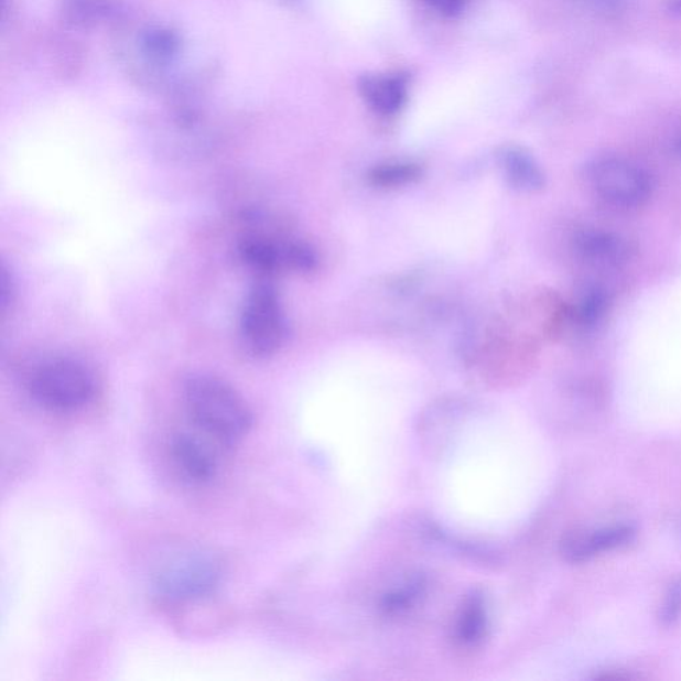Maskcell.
<instances>
[{
    "mask_svg": "<svg viewBox=\"0 0 681 681\" xmlns=\"http://www.w3.org/2000/svg\"><path fill=\"white\" fill-rule=\"evenodd\" d=\"M223 565L214 552L201 548L176 550L153 573V587L170 602H195L208 597L220 584Z\"/></svg>",
    "mask_w": 681,
    "mask_h": 681,
    "instance_id": "cell-3",
    "label": "cell"
},
{
    "mask_svg": "<svg viewBox=\"0 0 681 681\" xmlns=\"http://www.w3.org/2000/svg\"><path fill=\"white\" fill-rule=\"evenodd\" d=\"M184 402L195 428L223 446L235 445L253 426L252 410L246 398L221 378L191 377L185 383Z\"/></svg>",
    "mask_w": 681,
    "mask_h": 681,
    "instance_id": "cell-1",
    "label": "cell"
},
{
    "mask_svg": "<svg viewBox=\"0 0 681 681\" xmlns=\"http://www.w3.org/2000/svg\"><path fill=\"white\" fill-rule=\"evenodd\" d=\"M612 295L602 287H587L575 302L571 316L577 325L594 327L608 313Z\"/></svg>",
    "mask_w": 681,
    "mask_h": 681,
    "instance_id": "cell-13",
    "label": "cell"
},
{
    "mask_svg": "<svg viewBox=\"0 0 681 681\" xmlns=\"http://www.w3.org/2000/svg\"><path fill=\"white\" fill-rule=\"evenodd\" d=\"M422 173L419 164L388 163L372 169L369 173V182L380 188H398V186L419 182Z\"/></svg>",
    "mask_w": 681,
    "mask_h": 681,
    "instance_id": "cell-14",
    "label": "cell"
},
{
    "mask_svg": "<svg viewBox=\"0 0 681 681\" xmlns=\"http://www.w3.org/2000/svg\"><path fill=\"white\" fill-rule=\"evenodd\" d=\"M68 12L71 21L86 25L105 12L100 0H69Z\"/></svg>",
    "mask_w": 681,
    "mask_h": 681,
    "instance_id": "cell-18",
    "label": "cell"
},
{
    "mask_svg": "<svg viewBox=\"0 0 681 681\" xmlns=\"http://www.w3.org/2000/svg\"><path fill=\"white\" fill-rule=\"evenodd\" d=\"M588 173L595 194L615 208H640L652 195L653 184L648 172L625 159L596 160Z\"/></svg>",
    "mask_w": 681,
    "mask_h": 681,
    "instance_id": "cell-6",
    "label": "cell"
},
{
    "mask_svg": "<svg viewBox=\"0 0 681 681\" xmlns=\"http://www.w3.org/2000/svg\"><path fill=\"white\" fill-rule=\"evenodd\" d=\"M28 388L32 400L55 413L86 408L98 391L95 372L82 359L67 356L44 358L31 370Z\"/></svg>",
    "mask_w": 681,
    "mask_h": 681,
    "instance_id": "cell-2",
    "label": "cell"
},
{
    "mask_svg": "<svg viewBox=\"0 0 681 681\" xmlns=\"http://www.w3.org/2000/svg\"><path fill=\"white\" fill-rule=\"evenodd\" d=\"M170 455L173 465L192 484H207L218 471L216 450L201 435L182 432L172 436Z\"/></svg>",
    "mask_w": 681,
    "mask_h": 681,
    "instance_id": "cell-8",
    "label": "cell"
},
{
    "mask_svg": "<svg viewBox=\"0 0 681 681\" xmlns=\"http://www.w3.org/2000/svg\"><path fill=\"white\" fill-rule=\"evenodd\" d=\"M143 48L152 60L158 62L170 61L180 48L179 36L171 30H150L143 36Z\"/></svg>",
    "mask_w": 681,
    "mask_h": 681,
    "instance_id": "cell-15",
    "label": "cell"
},
{
    "mask_svg": "<svg viewBox=\"0 0 681 681\" xmlns=\"http://www.w3.org/2000/svg\"><path fill=\"white\" fill-rule=\"evenodd\" d=\"M423 2L443 15L453 17L465 8L467 0H423Z\"/></svg>",
    "mask_w": 681,
    "mask_h": 681,
    "instance_id": "cell-19",
    "label": "cell"
},
{
    "mask_svg": "<svg viewBox=\"0 0 681 681\" xmlns=\"http://www.w3.org/2000/svg\"><path fill=\"white\" fill-rule=\"evenodd\" d=\"M681 618V580L668 588L659 609V620L664 627L677 625Z\"/></svg>",
    "mask_w": 681,
    "mask_h": 681,
    "instance_id": "cell-17",
    "label": "cell"
},
{
    "mask_svg": "<svg viewBox=\"0 0 681 681\" xmlns=\"http://www.w3.org/2000/svg\"><path fill=\"white\" fill-rule=\"evenodd\" d=\"M499 163L507 183L512 188L522 192H538L543 188L545 177L541 166L522 148H505L499 153Z\"/></svg>",
    "mask_w": 681,
    "mask_h": 681,
    "instance_id": "cell-11",
    "label": "cell"
},
{
    "mask_svg": "<svg viewBox=\"0 0 681 681\" xmlns=\"http://www.w3.org/2000/svg\"><path fill=\"white\" fill-rule=\"evenodd\" d=\"M677 147H678V151H679V153L681 155V137L678 140Z\"/></svg>",
    "mask_w": 681,
    "mask_h": 681,
    "instance_id": "cell-23",
    "label": "cell"
},
{
    "mask_svg": "<svg viewBox=\"0 0 681 681\" xmlns=\"http://www.w3.org/2000/svg\"><path fill=\"white\" fill-rule=\"evenodd\" d=\"M240 261L259 278L271 279L281 271L312 272L318 256L310 244L252 229L237 244Z\"/></svg>",
    "mask_w": 681,
    "mask_h": 681,
    "instance_id": "cell-5",
    "label": "cell"
},
{
    "mask_svg": "<svg viewBox=\"0 0 681 681\" xmlns=\"http://www.w3.org/2000/svg\"><path fill=\"white\" fill-rule=\"evenodd\" d=\"M240 338L248 355H275L288 337V323L278 289L271 279L259 278L249 289L240 313Z\"/></svg>",
    "mask_w": 681,
    "mask_h": 681,
    "instance_id": "cell-4",
    "label": "cell"
},
{
    "mask_svg": "<svg viewBox=\"0 0 681 681\" xmlns=\"http://www.w3.org/2000/svg\"><path fill=\"white\" fill-rule=\"evenodd\" d=\"M574 244L582 259L595 267L619 268L634 256V248L625 237L599 228L580 230Z\"/></svg>",
    "mask_w": 681,
    "mask_h": 681,
    "instance_id": "cell-9",
    "label": "cell"
},
{
    "mask_svg": "<svg viewBox=\"0 0 681 681\" xmlns=\"http://www.w3.org/2000/svg\"><path fill=\"white\" fill-rule=\"evenodd\" d=\"M15 284L12 280L8 267H2V306L3 311L8 310V306L14 302Z\"/></svg>",
    "mask_w": 681,
    "mask_h": 681,
    "instance_id": "cell-21",
    "label": "cell"
},
{
    "mask_svg": "<svg viewBox=\"0 0 681 681\" xmlns=\"http://www.w3.org/2000/svg\"><path fill=\"white\" fill-rule=\"evenodd\" d=\"M636 529L631 525H613L601 529H577L569 531L559 543V551L565 562L580 564L631 544Z\"/></svg>",
    "mask_w": 681,
    "mask_h": 681,
    "instance_id": "cell-7",
    "label": "cell"
},
{
    "mask_svg": "<svg viewBox=\"0 0 681 681\" xmlns=\"http://www.w3.org/2000/svg\"><path fill=\"white\" fill-rule=\"evenodd\" d=\"M361 93L368 105L381 115H393L407 100L408 85L402 75H370L361 82Z\"/></svg>",
    "mask_w": 681,
    "mask_h": 681,
    "instance_id": "cell-10",
    "label": "cell"
},
{
    "mask_svg": "<svg viewBox=\"0 0 681 681\" xmlns=\"http://www.w3.org/2000/svg\"><path fill=\"white\" fill-rule=\"evenodd\" d=\"M670 9L672 12H677V14H681V0H671Z\"/></svg>",
    "mask_w": 681,
    "mask_h": 681,
    "instance_id": "cell-22",
    "label": "cell"
},
{
    "mask_svg": "<svg viewBox=\"0 0 681 681\" xmlns=\"http://www.w3.org/2000/svg\"><path fill=\"white\" fill-rule=\"evenodd\" d=\"M423 588L425 586H423L422 580H413L403 584L402 587L391 591L385 596L382 603L385 612L394 614L409 608L411 604L419 599Z\"/></svg>",
    "mask_w": 681,
    "mask_h": 681,
    "instance_id": "cell-16",
    "label": "cell"
},
{
    "mask_svg": "<svg viewBox=\"0 0 681 681\" xmlns=\"http://www.w3.org/2000/svg\"><path fill=\"white\" fill-rule=\"evenodd\" d=\"M487 631V609L479 594L468 596L455 623V638L462 646L473 647L484 640Z\"/></svg>",
    "mask_w": 681,
    "mask_h": 681,
    "instance_id": "cell-12",
    "label": "cell"
},
{
    "mask_svg": "<svg viewBox=\"0 0 681 681\" xmlns=\"http://www.w3.org/2000/svg\"><path fill=\"white\" fill-rule=\"evenodd\" d=\"M576 2L609 14V12H618L625 8L626 0H576Z\"/></svg>",
    "mask_w": 681,
    "mask_h": 681,
    "instance_id": "cell-20",
    "label": "cell"
}]
</instances>
